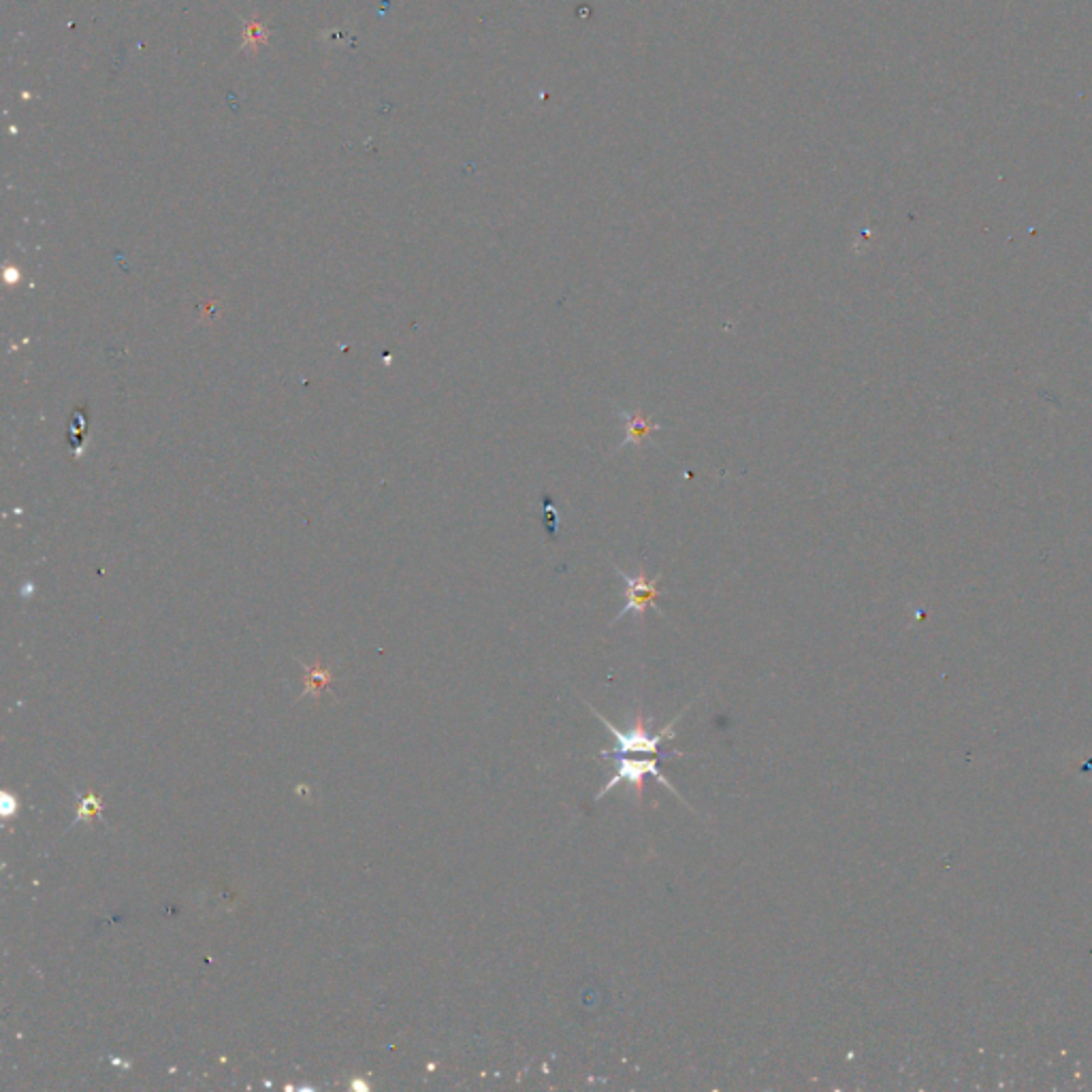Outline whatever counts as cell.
<instances>
[{"label": "cell", "instance_id": "4", "mask_svg": "<svg viewBox=\"0 0 1092 1092\" xmlns=\"http://www.w3.org/2000/svg\"><path fill=\"white\" fill-rule=\"evenodd\" d=\"M617 410V414L623 423V442L619 445L617 450H621L623 446H640L645 445L647 440H651L653 433H658L662 429L660 423H655L651 416H647L643 410H634V412H630V410H623V408H614Z\"/></svg>", "mask_w": 1092, "mask_h": 1092}, {"label": "cell", "instance_id": "3", "mask_svg": "<svg viewBox=\"0 0 1092 1092\" xmlns=\"http://www.w3.org/2000/svg\"><path fill=\"white\" fill-rule=\"evenodd\" d=\"M614 572H617V577L626 582V606H623L621 613L617 617L613 619V623H617L619 619L626 617L630 613H636L638 617H645L647 609H655L658 611V597L662 596V589H658V579H647L645 570L640 568V572L636 577H630L628 572H623L619 565H613Z\"/></svg>", "mask_w": 1092, "mask_h": 1092}, {"label": "cell", "instance_id": "1", "mask_svg": "<svg viewBox=\"0 0 1092 1092\" xmlns=\"http://www.w3.org/2000/svg\"><path fill=\"white\" fill-rule=\"evenodd\" d=\"M587 706H589L591 711L596 713V717H597L599 721H602L604 728L611 730V734H613V738H614V747H613L611 751H599V755H602V758L611 760V758H614V755H631V753L660 755V758H680L679 753H664V751H662V743H664V741H670V738L677 736V734H675V724H677V721H679L680 717H683V713L689 709V706H685V709H680L679 715H677L675 719H670L668 724L664 726L658 734L648 732V726H651V721H648V719L643 715V711H638V715H636V719H634V726H631V728L628 730V732H621V730L614 728V726L611 724V721L602 715V713H597L596 706H591L589 702H587Z\"/></svg>", "mask_w": 1092, "mask_h": 1092}, {"label": "cell", "instance_id": "2", "mask_svg": "<svg viewBox=\"0 0 1092 1092\" xmlns=\"http://www.w3.org/2000/svg\"><path fill=\"white\" fill-rule=\"evenodd\" d=\"M611 760H614V775H613L611 781L606 783V785H602V790H599V792L596 794V798H594L596 802L602 800L604 796L609 794V792H613L614 787H617L619 783H628V785L631 787V790L636 792L638 800L643 802L645 777H647V775H651L653 779H658V781H660L664 787H666L668 792L675 794L680 802H685L683 796H680V794L677 792V787L672 785V783L668 781V779L662 775V770H660V758H658V760H647V758H630V755H614V758H611ZM685 804H687V802H685ZM687 807H689V804H687ZM689 809H692V807H689ZM692 811H694V809H692Z\"/></svg>", "mask_w": 1092, "mask_h": 1092}]
</instances>
